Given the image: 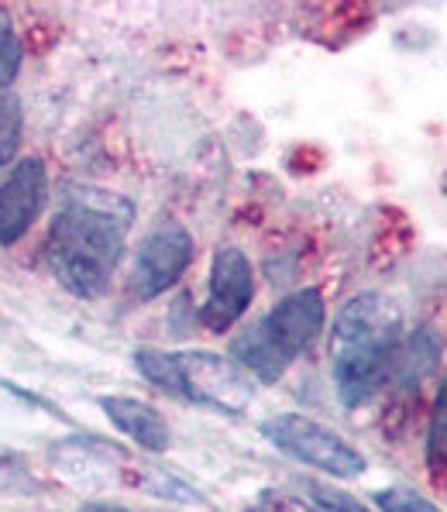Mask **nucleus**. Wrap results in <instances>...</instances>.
I'll list each match as a JSON object with an SVG mask.
<instances>
[{
    "mask_svg": "<svg viewBox=\"0 0 447 512\" xmlns=\"http://www.w3.org/2000/svg\"><path fill=\"white\" fill-rule=\"evenodd\" d=\"M135 207L104 189H80L59 210L45 238V258L56 279L80 299H97L111 286L124 255Z\"/></svg>",
    "mask_w": 447,
    "mask_h": 512,
    "instance_id": "nucleus-1",
    "label": "nucleus"
},
{
    "mask_svg": "<svg viewBox=\"0 0 447 512\" xmlns=\"http://www.w3.org/2000/svg\"><path fill=\"white\" fill-rule=\"evenodd\" d=\"M331 354L337 399L348 409L372 399L399 372L406 354L403 327L389 299L362 293L344 303L331 334Z\"/></svg>",
    "mask_w": 447,
    "mask_h": 512,
    "instance_id": "nucleus-2",
    "label": "nucleus"
},
{
    "mask_svg": "<svg viewBox=\"0 0 447 512\" xmlns=\"http://www.w3.org/2000/svg\"><path fill=\"white\" fill-rule=\"evenodd\" d=\"M324 317V296L317 289L289 293L258 324L234 337V365H241L258 382H279L286 368L317 341V334L324 330Z\"/></svg>",
    "mask_w": 447,
    "mask_h": 512,
    "instance_id": "nucleus-3",
    "label": "nucleus"
},
{
    "mask_svg": "<svg viewBox=\"0 0 447 512\" xmlns=\"http://www.w3.org/2000/svg\"><path fill=\"white\" fill-rule=\"evenodd\" d=\"M135 368L152 385H159L162 392L190 399L196 406L221 409V413H241L252 403V382L241 372V365H234L231 358H221L214 351L138 348Z\"/></svg>",
    "mask_w": 447,
    "mask_h": 512,
    "instance_id": "nucleus-4",
    "label": "nucleus"
},
{
    "mask_svg": "<svg viewBox=\"0 0 447 512\" xmlns=\"http://www.w3.org/2000/svg\"><path fill=\"white\" fill-rule=\"evenodd\" d=\"M262 433L272 447H279L289 458L310 464L334 478H358L365 471V458L358 447H351L337 430L310 420L300 413H279L262 423Z\"/></svg>",
    "mask_w": 447,
    "mask_h": 512,
    "instance_id": "nucleus-5",
    "label": "nucleus"
},
{
    "mask_svg": "<svg viewBox=\"0 0 447 512\" xmlns=\"http://www.w3.org/2000/svg\"><path fill=\"white\" fill-rule=\"evenodd\" d=\"M193 262V234L183 224H162L141 241L131 265V293L155 299L169 293Z\"/></svg>",
    "mask_w": 447,
    "mask_h": 512,
    "instance_id": "nucleus-6",
    "label": "nucleus"
},
{
    "mask_svg": "<svg viewBox=\"0 0 447 512\" xmlns=\"http://www.w3.org/2000/svg\"><path fill=\"white\" fill-rule=\"evenodd\" d=\"M255 299V269L241 248H217L214 262H210V289L207 303L200 310V320L207 330L224 334L241 320V313L252 306Z\"/></svg>",
    "mask_w": 447,
    "mask_h": 512,
    "instance_id": "nucleus-7",
    "label": "nucleus"
},
{
    "mask_svg": "<svg viewBox=\"0 0 447 512\" xmlns=\"http://www.w3.org/2000/svg\"><path fill=\"white\" fill-rule=\"evenodd\" d=\"M49 172L42 159H21L0 179V244L11 248L31 231L35 217L42 214Z\"/></svg>",
    "mask_w": 447,
    "mask_h": 512,
    "instance_id": "nucleus-8",
    "label": "nucleus"
},
{
    "mask_svg": "<svg viewBox=\"0 0 447 512\" xmlns=\"http://www.w3.org/2000/svg\"><path fill=\"white\" fill-rule=\"evenodd\" d=\"M100 409H104L107 420H111L124 437L135 440L138 447H145V451H152V454L169 451V444H172L169 423L155 406L141 403V399H131V396H100Z\"/></svg>",
    "mask_w": 447,
    "mask_h": 512,
    "instance_id": "nucleus-9",
    "label": "nucleus"
},
{
    "mask_svg": "<svg viewBox=\"0 0 447 512\" xmlns=\"http://www.w3.org/2000/svg\"><path fill=\"white\" fill-rule=\"evenodd\" d=\"M427 464H430V471H447V375H444L441 389H437L434 413H430Z\"/></svg>",
    "mask_w": 447,
    "mask_h": 512,
    "instance_id": "nucleus-10",
    "label": "nucleus"
},
{
    "mask_svg": "<svg viewBox=\"0 0 447 512\" xmlns=\"http://www.w3.org/2000/svg\"><path fill=\"white\" fill-rule=\"evenodd\" d=\"M21 145V104L11 93H0V165L18 155Z\"/></svg>",
    "mask_w": 447,
    "mask_h": 512,
    "instance_id": "nucleus-11",
    "label": "nucleus"
},
{
    "mask_svg": "<svg viewBox=\"0 0 447 512\" xmlns=\"http://www.w3.org/2000/svg\"><path fill=\"white\" fill-rule=\"evenodd\" d=\"M248 512H331V509H324L320 502H313V499H303V495L269 488V492L258 495V502Z\"/></svg>",
    "mask_w": 447,
    "mask_h": 512,
    "instance_id": "nucleus-12",
    "label": "nucleus"
},
{
    "mask_svg": "<svg viewBox=\"0 0 447 512\" xmlns=\"http://www.w3.org/2000/svg\"><path fill=\"white\" fill-rule=\"evenodd\" d=\"M375 506L382 512H441L430 499H423L413 488H386V492H375Z\"/></svg>",
    "mask_w": 447,
    "mask_h": 512,
    "instance_id": "nucleus-13",
    "label": "nucleus"
},
{
    "mask_svg": "<svg viewBox=\"0 0 447 512\" xmlns=\"http://www.w3.org/2000/svg\"><path fill=\"white\" fill-rule=\"evenodd\" d=\"M21 69V42L14 35L11 21L0 14V86H11Z\"/></svg>",
    "mask_w": 447,
    "mask_h": 512,
    "instance_id": "nucleus-14",
    "label": "nucleus"
},
{
    "mask_svg": "<svg viewBox=\"0 0 447 512\" xmlns=\"http://www.w3.org/2000/svg\"><path fill=\"white\" fill-rule=\"evenodd\" d=\"M310 499L320 502V506L331 509V512H368L362 502L351 499L348 492H334V488H324V485H313L310 488Z\"/></svg>",
    "mask_w": 447,
    "mask_h": 512,
    "instance_id": "nucleus-15",
    "label": "nucleus"
},
{
    "mask_svg": "<svg viewBox=\"0 0 447 512\" xmlns=\"http://www.w3.org/2000/svg\"><path fill=\"white\" fill-rule=\"evenodd\" d=\"M80 512H128V509L117 506V502H90V506H83Z\"/></svg>",
    "mask_w": 447,
    "mask_h": 512,
    "instance_id": "nucleus-16",
    "label": "nucleus"
},
{
    "mask_svg": "<svg viewBox=\"0 0 447 512\" xmlns=\"http://www.w3.org/2000/svg\"><path fill=\"white\" fill-rule=\"evenodd\" d=\"M7 478H11V458H7V454H0V488L7 485Z\"/></svg>",
    "mask_w": 447,
    "mask_h": 512,
    "instance_id": "nucleus-17",
    "label": "nucleus"
}]
</instances>
